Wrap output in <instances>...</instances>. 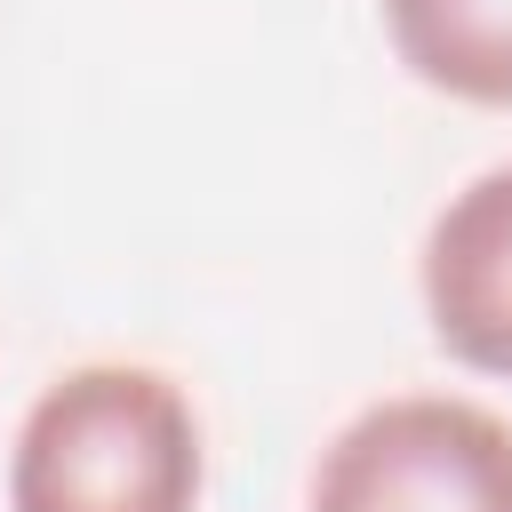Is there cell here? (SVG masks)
<instances>
[{"label": "cell", "instance_id": "obj_1", "mask_svg": "<svg viewBox=\"0 0 512 512\" xmlns=\"http://www.w3.org/2000/svg\"><path fill=\"white\" fill-rule=\"evenodd\" d=\"M200 496V424L160 368L96 360L56 376L8 464L16 512H192Z\"/></svg>", "mask_w": 512, "mask_h": 512}, {"label": "cell", "instance_id": "obj_2", "mask_svg": "<svg viewBox=\"0 0 512 512\" xmlns=\"http://www.w3.org/2000/svg\"><path fill=\"white\" fill-rule=\"evenodd\" d=\"M312 512H512V424L448 392L376 400L328 440Z\"/></svg>", "mask_w": 512, "mask_h": 512}, {"label": "cell", "instance_id": "obj_3", "mask_svg": "<svg viewBox=\"0 0 512 512\" xmlns=\"http://www.w3.org/2000/svg\"><path fill=\"white\" fill-rule=\"evenodd\" d=\"M424 312L432 336L480 368L512 376V160L472 176L424 240Z\"/></svg>", "mask_w": 512, "mask_h": 512}, {"label": "cell", "instance_id": "obj_4", "mask_svg": "<svg viewBox=\"0 0 512 512\" xmlns=\"http://www.w3.org/2000/svg\"><path fill=\"white\" fill-rule=\"evenodd\" d=\"M400 64L464 104H512V0H384Z\"/></svg>", "mask_w": 512, "mask_h": 512}]
</instances>
